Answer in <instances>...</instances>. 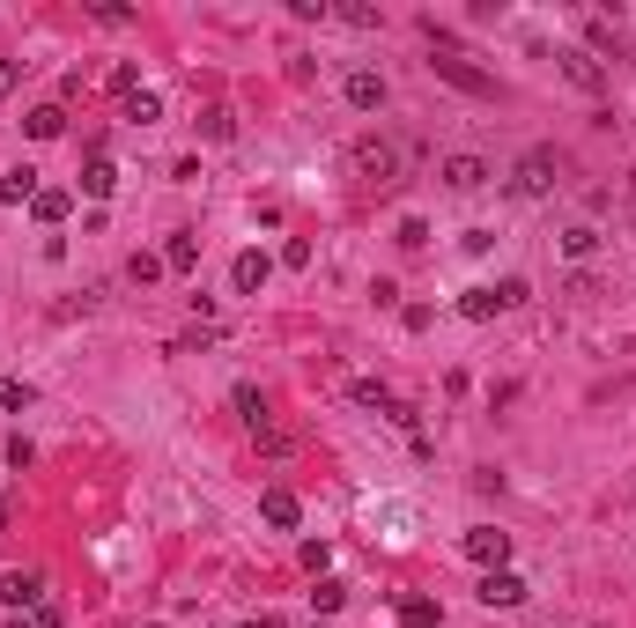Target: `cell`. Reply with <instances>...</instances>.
Segmentation results:
<instances>
[{"instance_id": "18", "label": "cell", "mask_w": 636, "mask_h": 628, "mask_svg": "<svg viewBox=\"0 0 636 628\" xmlns=\"http://www.w3.org/2000/svg\"><path fill=\"white\" fill-rule=\"evenodd\" d=\"M592 252H600V230H592V222H570V230H563V259L585 266Z\"/></svg>"}, {"instance_id": "6", "label": "cell", "mask_w": 636, "mask_h": 628, "mask_svg": "<svg viewBox=\"0 0 636 628\" xmlns=\"http://www.w3.org/2000/svg\"><path fill=\"white\" fill-rule=\"evenodd\" d=\"M437 178L452 185V193H481V185H489L496 170L481 163V156H444V163H437Z\"/></svg>"}, {"instance_id": "10", "label": "cell", "mask_w": 636, "mask_h": 628, "mask_svg": "<svg viewBox=\"0 0 636 628\" xmlns=\"http://www.w3.org/2000/svg\"><path fill=\"white\" fill-rule=\"evenodd\" d=\"M267 274H274L267 252H237V259H230V289H237V296H259V289H267Z\"/></svg>"}, {"instance_id": "24", "label": "cell", "mask_w": 636, "mask_h": 628, "mask_svg": "<svg viewBox=\"0 0 636 628\" xmlns=\"http://www.w3.org/2000/svg\"><path fill=\"white\" fill-rule=\"evenodd\" d=\"M459 311L474 318V326H489V318L503 311V303H496V289H466V296H459Z\"/></svg>"}, {"instance_id": "17", "label": "cell", "mask_w": 636, "mask_h": 628, "mask_svg": "<svg viewBox=\"0 0 636 628\" xmlns=\"http://www.w3.org/2000/svg\"><path fill=\"white\" fill-rule=\"evenodd\" d=\"M67 207H74V200L60 193V185H45V193H37V200H30V215H37V222H45V230H60V222H67Z\"/></svg>"}, {"instance_id": "36", "label": "cell", "mask_w": 636, "mask_h": 628, "mask_svg": "<svg viewBox=\"0 0 636 628\" xmlns=\"http://www.w3.org/2000/svg\"><path fill=\"white\" fill-rule=\"evenodd\" d=\"M0 532H8V503H0Z\"/></svg>"}, {"instance_id": "15", "label": "cell", "mask_w": 636, "mask_h": 628, "mask_svg": "<svg viewBox=\"0 0 636 628\" xmlns=\"http://www.w3.org/2000/svg\"><path fill=\"white\" fill-rule=\"evenodd\" d=\"M163 266H171V274H193V266H200V237H193V230H171V244H163Z\"/></svg>"}, {"instance_id": "2", "label": "cell", "mask_w": 636, "mask_h": 628, "mask_svg": "<svg viewBox=\"0 0 636 628\" xmlns=\"http://www.w3.org/2000/svg\"><path fill=\"white\" fill-rule=\"evenodd\" d=\"M555 193V148H526L511 170V200H548Z\"/></svg>"}, {"instance_id": "21", "label": "cell", "mask_w": 636, "mask_h": 628, "mask_svg": "<svg viewBox=\"0 0 636 628\" xmlns=\"http://www.w3.org/2000/svg\"><path fill=\"white\" fill-rule=\"evenodd\" d=\"M341 606H348V584L341 577H318L311 584V614H341Z\"/></svg>"}, {"instance_id": "27", "label": "cell", "mask_w": 636, "mask_h": 628, "mask_svg": "<svg viewBox=\"0 0 636 628\" xmlns=\"http://www.w3.org/2000/svg\"><path fill=\"white\" fill-rule=\"evenodd\" d=\"M333 15H341V23H355V30H378V23H385V15L370 8V0H341V8H333Z\"/></svg>"}, {"instance_id": "5", "label": "cell", "mask_w": 636, "mask_h": 628, "mask_svg": "<svg viewBox=\"0 0 636 628\" xmlns=\"http://www.w3.org/2000/svg\"><path fill=\"white\" fill-rule=\"evenodd\" d=\"M474 599L489 606H526V577H518V569H481V584H474Z\"/></svg>"}, {"instance_id": "22", "label": "cell", "mask_w": 636, "mask_h": 628, "mask_svg": "<svg viewBox=\"0 0 636 628\" xmlns=\"http://www.w3.org/2000/svg\"><path fill=\"white\" fill-rule=\"evenodd\" d=\"M200 133H208V141H237V111L230 104H208V111H200Z\"/></svg>"}, {"instance_id": "35", "label": "cell", "mask_w": 636, "mask_h": 628, "mask_svg": "<svg viewBox=\"0 0 636 628\" xmlns=\"http://www.w3.org/2000/svg\"><path fill=\"white\" fill-rule=\"evenodd\" d=\"M245 628H282V621H274V614H259V621H245Z\"/></svg>"}, {"instance_id": "29", "label": "cell", "mask_w": 636, "mask_h": 628, "mask_svg": "<svg viewBox=\"0 0 636 628\" xmlns=\"http://www.w3.org/2000/svg\"><path fill=\"white\" fill-rule=\"evenodd\" d=\"M526 296H533V289H526V281H518V274H503V281H496V303H503V311H518V303H526Z\"/></svg>"}, {"instance_id": "16", "label": "cell", "mask_w": 636, "mask_h": 628, "mask_svg": "<svg viewBox=\"0 0 636 628\" xmlns=\"http://www.w3.org/2000/svg\"><path fill=\"white\" fill-rule=\"evenodd\" d=\"M37 193H45V185H37V170H30V163L0 178V207H23V200H37Z\"/></svg>"}, {"instance_id": "26", "label": "cell", "mask_w": 636, "mask_h": 628, "mask_svg": "<svg viewBox=\"0 0 636 628\" xmlns=\"http://www.w3.org/2000/svg\"><path fill=\"white\" fill-rule=\"evenodd\" d=\"M156 274H171V266H163V252H134V259H126V281H141V289H148Z\"/></svg>"}, {"instance_id": "1", "label": "cell", "mask_w": 636, "mask_h": 628, "mask_svg": "<svg viewBox=\"0 0 636 628\" xmlns=\"http://www.w3.org/2000/svg\"><path fill=\"white\" fill-rule=\"evenodd\" d=\"M348 163H355V178H363V185H378V193H392V185H400V148L378 141V133H363Z\"/></svg>"}, {"instance_id": "38", "label": "cell", "mask_w": 636, "mask_h": 628, "mask_svg": "<svg viewBox=\"0 0 636 628\" xmlns=\"http://www.w3.org/2000/svg\"><path fill=\"white\" fill-rule=\"evenodd\" d=\"M156 628H163V621H156Z\"/></svg>"}, {"instance_id": "37", "label": "cell", "mask_w": 636, "mask_h": 628, "mask_svg": "<svg viewBox=\"0 0 636 628\" xmlns=\"http://www.w3.org/2000/svg\"><path fill=\"white\" fill-rule=\"evenodd\" d=\"M8 628H37V621H8Z\"/></svg>"}, {"instance_id": "3", "label": "cell", "mask_w": 636, "mask_h": 628, "mask_svg": "<svg viewBox=\"0 0 636 628\" xmlns=\"http://www.w3.org/2000/svg\"><path fill=\"white\" fill-rule=\"evenodd\" d=\"M555 67H563V82L577 89V97H600V89H607V67H600V60H592V52H585V45H570V52H555Z\"/></svg>"}, {"instance_id": "11", "label": "cell", "mask_w": 636, "mask_h": 628, "mask_svg": "<svg viewBox=\"0 0 636 628\" xmlns=\"http://www.w3.org/2000/svg\"><path fill=\"white\" fill-rule=\"evenodd\" d=\"M0 606H45V577L37 569H8L0 577Z\"/></svg>"}, {"instance_id": "12", "label": "cell", "mask_w": 636, "mask_h": 628, "mask_svg": "<svg viewBox=\"0 0 636 628\" xmlns=\"http://www.w3.org/2000/svg\"><path fill=\"white\" fill-rule=\"evenodd\" d=\"M82 193L89 200H111V193H119V163H111V156H89L82 163Z\"/></svg>"}, {"instance_id": "9", "label": "cell", "mask_w": 636, "mask_h": 628, "mask_svg": "<svg viewBox=\"0 0 636 628\" xmlns=\"http://www.w3.org/2000/svg\"><path fill=\"white\" fill-rule=\"evenodd\" d=\"M585 52H592V60H614V52H622V23H614L607 8L585 15Z\"/></svg>"}, {"instance_id": "33", "label": "cell", "mask_w": 636, "mask_h": 628, "mask_svg": "<svg viewBox=\"0 0 636 628\" xmlns=\"http://www.w3.org/2000/svg\"><path fill=\"white\" fill-rule=\"evenodd\" d=\"M326 562H333V547L326 540H304V569H311V577H326Z\"/></svg>"}, {"instance_id": "4", "label": "cell", "mask_w": 636, "mask_h": 628, "mask_svg": "<svg viewBox=\"0 0 636 628\" xmlns=\"http://www.w3.org/2000/svg\"><path fill=\"white\" fill-rule=\"evenodd\" d=\"M459 547H466V562H481V569H511V532H496V525H474Z\"/></svg>"}, {"instance_id": "13", "label": "cell", "mask_w": 636, "mask_h": 628, "mask_svg": "<svg viewBox=\"0 0 636 628\" xmlns=\"http://www.w3.org/2000/svg\"><path fill=\"white\" fill-rule=\"evenodd\" d=\"M23 133H30V141H60V133H67V104H37L23 119Z\"/></svg>"}, {"instance_id": "30", "label": "cell", "mask_w": 636, "mask_h": 628, "mask_svg": "<svg viewBox=\"0 0 636 628\" xmlns=\"http://www.w3.org/2000/svg\"><path fill=\"white\" fill-rule=\"evenodd\" d=\"M252 444L267 451V459H282V451H289V429H274V422H267V429H252Z\"/></svg>"}, {"instance_id": "28", "label": "cell", "mask_w": 636, "mask_h": 628, "mask_svg": "<svg viewBox=\"0 0 636 628\" xmlns=\"http://www.w3.org/2000/svg\"><path fill=\"white\" fill-rule=\"evenodd\" d=\"M0 407H8V414L30 407V385H23V377H0Z\"/></svg>"}, {"instance_id": "23", "label": "cell", "mask_w": 636, "mask_h": 628, "mask_svg": "<svg viewBox=\"0 0 636 628\" xmlns=\"http://www.w3.org/2000/svg\"><path fill=\"white\" fill-rule=\"evenodd\" d=\"M400 628H444L437 599H400Z\"/></svg>"}, {"instance_id": "14", "label": "cell", "mask_w": 636, "mask_h": 628, "mask_svg": "<svg viewBox=\"0 0 636 628\" xmlns=\"http://www.w3.org/2000/svg\"><path fill=\"white\" fill-rule=\"evenodd\" d=\"M259 518H267V525H282V532H289L296 518H304V503H296V496H289V488H267V496H259Z\"/></svg>"}, {"instance_id": "31", "label": "cell", "mask_w": 636, "mask_h": 628, "mask_svg": "<svg viewBox=\"0 0 636 628\" xmlns=\"http://www.w3.org/2000/svg\"><path fill=\"white\" fill-rule=\"evenodd\" d=\"M289 15H296V23H326L333 0H289Z\"/></svg>"}, {"instance_id": "19", "label": "cell", "mask_w": 636, "mask_h": 628, "mask_svg": "<svg viewBox=\"0 0 636 628\" xmlns=\"http://www.w3.org/2000/svg\"><path fill=\"white\" fill-rule=\"evenodd\" d=\"M230 399H237V414H245V429H267V422H274V414H267V392H259V385H237Z\"/></svg>"}, {"instance_id": "25", "label": "cell", "mask_w": 636, "mask_h": 628, "mask_svg": "<svg viewBox=\"0 0 636 628\" xmlns=\"http://www.w3.org/2000/svg\"><path fill=\"white\" fill-rule=\"evenodd\" d=\"M355 407H378V414H392L400 399H392V392L378 385V377H355Z\"/></svg>"}, {"instance_id": "7", "label": "cell", "mask_w": 636, "mask_h": 628, "mask_svg": "<svg viewBox=\"0 0 636 628\" xmlns=\"http://www.w3.org/2000/svg\"><path fill=\"white\" fill-rule=\"evenodd\" d=\"M341 97H348L355 111H385V74H378V67H348Z\"/></svg>"}, {"instance_id": "34", "label": "cell", "mask_w": 636, "mask_h": 628, "mask_svg": "<svg viewBox=\"0 0 636 628\" xmlns=\"http://www.w3.org/2000/svg\"><path fill=\"white\" fill-rule=\"evenodd\" d=\"M15 74H23V60H0V97L15 89Z\"/></svg>"}, {"instance_id": "20", "label": "cell", "mask_w": 636, "mask_h": 628, "mask_svg": "<svg viewBox=\"0 0 636 628\" xmlns=\"http://www.w3.org/2000/svg\"><path fill=\"white\" fill-rule=\"evenodd\" d=\"M119 111H126L134 126H156V119H163V97H156V89H134V97H119Z\"/></svg>"}, {"instance_id": "8", "label": "cell", "mask_w": 636, "mask_h": 628, "mask_svg": "<svg viewBox=\"0 0 636 628\" xmlns=\"http://www.w3.org/2000/svg\"><path fill=\"white\" fill-rule=\"evenodd\" d=\"M429 67H437V82L466 89V97H496V82H489V74H481V67H466L459 52H452V60H429Z\"/></svg>"}, {"instance_id": "32", "label": "cell", "mask_w": 636, "mask_h": 628, "mask_svg": "<svg viewBox=\"0 0 636 628\" xmlns=\"http://www.w3.org/2000/svg\"><path fill=\"white\" fill-rule=\"evenodd\" d=\"M400 244H407V252H422V244H429V222L407 215V222H400Z\"/></svg>"}]
</instances>
